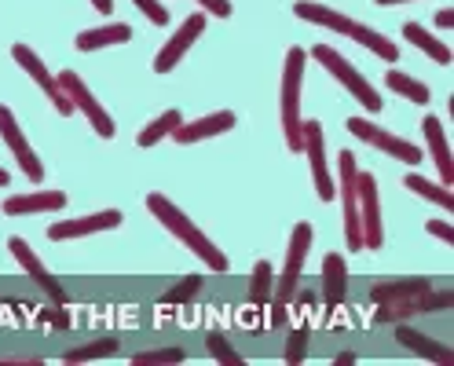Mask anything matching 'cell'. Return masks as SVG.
<instances>
[{
  "mask_svg": "<svg viewBox=\"0 0 454 366\" xmlns=\"http://www.w3.org/2000/svg\"><path fill=\"white\" fill-rule=\"evenodd\" d=\"M202 286H206V278L202 275H187V278H180V283L168 290L165 297H161V304L165 308H180V304H191L198 293H202Z\"/></svg>",
  "mask_w": 454,
  "mask_h": 366,
  "instance_id": "31",
  "label": "cell"
},
{
  "mask_svg": "<svg viewBox=\"0 0 454 366\" xmlns=\"http://www.w3.org/2000/svg\"><path fill=\"white\" fill-rule=\"evenodd\" d=\"M294 15L304 19V22L326 26V30H333V34H348V26H352V19H348L345 12H333V8H326V4H316V0H297Z\"/></svg>",
  "mask_w": 454,
  "mask_h": 366,
  "instance_id": "23",
  "label": "cell"
},
{
  "mask_svg": "<svg viewBox=\"0 0 454 366\" xmlns=\"http://www.w3.org/2000/svg\"><path fill=\"white\" fill-rule=\"evenodd\" d=\"M12 183V176H8V168H0V187H8Z\"/></svg>",
  "mask_w": 454,
  "mask_h": 366,
  "instance_id": "43",
  "label": "cell"
},
{
  "mask_svg": "<svg viewBox=\"0 0 454 366\" xmlns=\"http://www.w3.org/2000/svg\"><path fill=\"white\" fill-rule=\"evenodd\" d=\"M337 168H340V209H345V242H348V253H359L363 249V228H359V165H356V154L352 151H340L337 154Z\"/></svg>",
  "mask_w": 454,
  "mask_h": 366,
  "instance_id": "6",
  "label": "cell"
},
{
  "mask_svg": "<svg viewBox=\"0 0 454 366\" xmlns=\"http://www.w3.org/2000/svg\"><path fill=\"white\" fill-rule=\"evenodd\" d=\"M359 228H363V249L378 253L385 245V223H381V199H378V180L371 173H359Z\"/></svg>",
  "mask_w": 454,
  "mask_h": 366,
  "instance_id": "12",
  "label": "cell"
},
{
  "mask_svg": "<svg viewBox=\"0 0 454 366\" xmlns=\"http://www.w3.org/2000/svg\"><path fill=\"white\" fill-rule=\"evenodd\" d=\"M304 355H308V326L301 323L297 330H290V341H286V355H282V359H286L290 366H301V362H304Z\"/></svg>",
  "mask_w": 454,
  "mask_h": 366,
  "instance_id": "34",
  "label": "cell"
},
{
  "mask_svg": "<svg viewBox=\"0 0 454 366\" xmlns=\"http://www.w3.org/2000/svg\"><path fill=\"white\" fill-rule=\"evenodd\" d=\"M385 89L395 92V96H403V99H411V103H421V106L433 99L429 84L411 77V74H403V70H385Z\"/></svg>",
  "mask_w": 454,
  "mask_h": 366,
  "instance_id": "27",
  "label": "cell"
},
{
  "mask_svg": "<svg viewBox=\"0 0 454 366\" xmlns=\"http://www.w3.org/2000/svg\"><path fill=\"white\" fill-rule=\"evenodd\" d=\"M348 132L359 139V144H366V147H378L381 154H388V158H395V161H403V165H421V147L418 144H411V139H403V136H395V132H385L381 125H374V121H366V118H348Z\"/></svg>",
  "mask_w": 454,
  "mask_h": 366,
  "instance_id": "7",
  "label": "cell"
},
{
  "mask_svg": "<svg viewBox=\"0 0 454 366\" xmlns=\"http://www.w3.org/2000/svg\"><path fill=\"white\" fill-rule=\"evenodd\" d=\"M319 293H323V304L330 308V312L345 304V297H348V268H345V257H340V253H326L323 257Z\"/></svg>",
  "mask_w": 454,
  "mask_h": 366,
  "instance_id": "18",
  "label": "cell"
},
{
  "mask_svg": "<svg viewBox=\"0 0 454 366\" xmlns=\"http://www.w3.org/2000/svg\"><path fill=\"white\" fill-rule=\"evenodd\" d=\"M345 37H352V41H356V44H363L366 51H374L378 59H388V63L400 59V48H395V41H388L385 34H378L374 26H366V22H352Z\"/></svg>",
  "mask_w": 454,
  "mask_h": 366,
  "instance_id": "25",
  "label": "cell"
},
{
  "mask_svg": "<svg viewBox=\"0 0 454 366\" xmlns=\"http://www.w3.org/2000/svg\"><path fill=\"white\" fill-rule=\"evenodd\" d=\"M311 238H316V228L308 220H301L294 235H290V249H286V264H282L278 278H275V290H271V315H268V326L271 330H282L286 326V315H290V304L297 300V290H301V275H304V261H308V249H311Z\"/></svg>",
  "mask_w": 454,
  "mask_h": 366,
  "instance_id": "2",
  "label": "cell"
},
{
  "mask_svg": "<svg viewBox=\"0 0 454 366\" xmlns=\"http://www.w3.org/2000/svg\"><path fill=\"white\" fill-rule=\"evenodd\" d=\"M132 366H180L187 362V352L184 348H158V352H136L129 359Z\"/></svg>",
  "mask_w": 454,
  "mask_h": 366,
  "instance_id": "33",
  "label": "cell"
},
{
  "mask_svg": "<svg viewBox=\"0 0 454 366\" xmlns=\"http://www.w3.org/2000/svg\"><path fill=\"white\" fill-rule=\"evenodd\" d=\"M206 348H209V355H213L220 366H246V355H242V352H235V345L227 341V337H223L220 330H213V333L206 337Z\"/></svg>",
  "mask_w": 454,
  "mask_h": 366,
  "instance_id": "32",
  "label": "cell"
},
{
  "mask_svg": "<svg viewBox=\"0 0 454 366\" xmlns=\"http://www.w3.org/2000/svg\"><path fill=\"white\" fill-rule=\"evenodd\" d=\"M67 206H70L67 191H34V194H12L0 209H4V216H30V213H55Z\"/></svg>",
  "mask_w": 454,
  "mask_h": 366,
  "instance_id": "19",
  "label": "cell"
},
{
  "mask_svg": "<svg viewBox=\"0 0 454 366\" xmlns=\"http://www.w3.org/2000/svg\"><path fill=\"white\" fill-rule=\"evenodd\" d=\"M12 59H15V63H19L26 74H30V77H34V84H37V89L48 96V103H51L55 110H59L63 118L77 114L74 103H70V96L59 89V81H55V74L44 66V59H41V55H37L30 44H12Z\"/></svg>",
  "mask_w": 454,
  "mask_h": 366,
  "instance_id": "10",
  "label": "cell"
},
{
  "mask_svg": "<svg viewBox=\"0 0 454 366\" xmlns=\"http://www.w3.org/2000/svg\"><path fill=\"white\" fill-rule=\"evenodd\" d=\"M304 66H308V51L294 44L286 51V66H282V139L286 151L301 154L304 151V118H301V84H304Z\"/></svg>",
  "mask_w": 454,
  "mask_h": 366,
  "instance_id": "3",
  "label": "cell"
},
{
  "mask_svg": "<svg viewBox=\"0 0 454 366\" xmlns=\"http://www.w3.org/2000/svg\"><path fill=\"white\" fill-rule=\"evenodd\" d=\"M235 121H239L235 110H213V114L198 118V121H180L176 132L168 136V139H173V144H180V147H191V144H202V139H213V136L231 132Z\"/></svg>",
  "mask_w": 454,
  "mask_h": 366,
  "instance_id": "16",
  "label": "cell"
},
{
  "mask_svg": "<svg viewBox=\"0 0 454 366\" xmlns=\"http://www.w3.org/2000/svg\"><path fill=\"white\" fill-rule=\"evenodd\" d=\"M308 55H311V59H319V66H323L333 81L345 84L348 96L359 99V106L366 110V114H381V106H385V103H381V92L371 89V81H366V77H363V74L345 59V55L337 51V48H330V44H316Z\"/></svg>",
  "mask_w": 454,
  "mask_h": 366,
  "instance_id": "4",
  "label": "cell"
},
{
  "mask_svg": "<svg viewBox=\"0 0 454 366\" xmlns=\"http://www.w3.org/2000/svg\"><path fill=\"white\" fill-rule=\"evenodd\" d=\"M421 128H425V139H429V154H433V161H436L440 183L450 187V183H454V158H450V144H447L443 121H440V118H425Z\"/></svg>",
  "mask_w": 454,
  "mask_h": 366,
  "instance_id": "20",
  "label": "cell"
},
{
  "mask_svg": "<svg viewBox=\"0 0 454 366\" xmlns=\"http://www.w3.org/2000/svg\"><path fill=\"white\" fill-rule=\"evenodd\" d=\"M55 81H59V89L70 96L74 110H81V114L89 118V125H92V132H96L99 139H114V136H118V125H114V118L106 114V106L92 96V89L84 84V77H81L77 70H63V74H55Z\"/></svg>",
  "mask_w": 454,
  "mask_h": 366,
  "instance_id": "5",
  "label": "cell"
},
{
  "mask_svg": "<svg viewBox=\"0 0 454 366\" xmlns=\"http://www.w3.org/2000/svg\"><path fill=\"white\" fill-rule=\"evenodd\" d=\"M425 231H429L433 238H440V242H447V245H454V223L450 220H429Z\"/></svg>",
  "mask_w": 454,
  "mask_h": 366,
  "instance_id": "36",
  "label": "cell"
},
{
  "mask_svg": "<svg viewBox=\"0 0 454 366\" xmlns=\"http://www.w3.org/2000/svg\"><path fill=\"white\" fill-rule=\"evenodd\" d=\"M194 4L213 19H231V0H194Z\"/></svg>",
  "mask_w": 454,
  "mask_h": 366,
  "instance_id": "37",
  "label": "cell"
},
{
  "mask_svg": "<svg viewBox=\"0 0 454 366\" xmlns=\"http://www.w3.org/2000/svg\"><path fill=\"white\" fill-rule=\"evenodd\" d=\"M403 187H407V191H414L418 199H425L429 206H443V209H447V216L454 213V191H450V187H443V183H433V180L418 176V168L403 176Z\"/></svg>",
  "mask_w": 454,
  "mask_h": 366,
  "instance_id": "26",
  "label": "cell"
},
{
  "mask_svg": "<svg viewBox=\"0 0 454 366\" xmlns=\"http://www.w3.org/2000/svg\"><path fill=\"white\" fill-rule=\"evenodd\" d=\"M147 213L161 223V228L168 231V235H173L176 242H184L191 253H194V257L198 261H202L206 268H213L216 275H223L227 271V253L202 231V228H198V223L180 209V206H173V202H168L165 199V194H158V191H151L147 194Z\"/></svg>",
  "mask_w": 454,
  "mask_h": 366,
  "instance_id": "1",
  "label": "cell"
},
{
  "mask_svg": "<svg viewBox=\"0 0 454 366\" xmlns=\"http://www.w3.org/2000/svg\"><path fill=\"white\" fill-rule=\"evenodd\" d=\"M454 308V293L443 290H425V293H414V297H400V300H385L378 304V312H374V323H407L414 315H433V312H450Z\"/></svg>",
  "mask_w": 454,
  "mask_h": 366,
  "instance_id": "8",
  "label": "cell"
},
{
  "mask_svg": "<svg viewBox=\"0 0 454 366\" xmlns=\"http://www.w3.org/2000/svg\"><path fill=\"white\" fill-rule=\"evenodd\" d=\"M180 121H184V114H180V110H165L161 118H154V121H151L144 132L136 136V144L144 147V151H151V147H158V144H161V139H168V136H173Z\"/></svg>",
  "mask_w": 454,
  "mask_h": 366,
  "instance_id": "29",
  "label": "cell"
},
{
  "mask_svg": "<svg viewBox=\"0 0 454 366\" xmlns=\"http://www.w3.org/2000/svg\"><path fill=\"white\" fill-rule=\"evenodd\" d=\"M121 345H118V337H99V341H92V345H81V348H70V352H63V362L67 366H77V362H96V359H110L114 352H118Z\"/></svg>",
  "mask_w": 454,
  "mask_h": 366,
  "instance_id": "30",
  "label": "cell"
},
{
  "mask_svg": "<svg viewBox=\"0 0 454 366\" xmlns=\"http://www.w3.org/2000/svg\"><path fill=\"white\" fill-rule=\"evenodd\" d=\"M0 366H44V359L41 355H4Z\"/></svg>",
  "mask_w": 454,
  "mask_h": 366,
  "instance_id": "39",
  "label": "cell"
},
{
  "mask_svg": "<svg viewBox=\"0 0 454 366\" xmlns=\"http://www.w3.org/2000/svg\"><path fill=\"white\" fill-rule=\"evenodd\" d=\"M378 4H385V8H388V4H407V0H378Z\"/></svg>",
  "mask_w": 454,
  "mask_h": 366,
  "instance_id": "44",
  "label": "cell"
},
{
  "mask_svg": "<svg viewBox=\"0 0 454 366\" xmlns=\"http://www.w3.org/2000/svg\"><path fill=\"white\" fill-rule=\"evenodd\" d=\"M0 139H4V147L12 151L15 165L22 168V176H30L34 183L44 180V161H41L37 151L30 147V139H26V132L19 128V118L12 114L8 103H0Z\"/></svg>",
  "mask_w": 454,
  "mask_h": 366,
  "instance_id": "11",
  "label": "cell"
},
{
  "mask_svg": "<svg viewBox=\"0 0 454 366\" xmlns=\"http://www.w3.org/2000/svg\"><path fill=\"white\" fill-rule=\"evenodd\" d=\"M41 319H44L51 330H67V326H70V315H67V308H63V304L44 308V312H41Z\"/></svg>",
  "mask_w": 454,
  "mask_h": 366,
  "instance_id": "38",
  "label": "cell"
},
{
  "mask_svg": "<svg viewBox=\"0 0 454 366\" xmlns=\"http://www.w3.org/2000/svg\"><path fill=\"white\" fill-rule=\"evenodd\" d=\"M8 253L15 257V264H22V271L30 275L34 283L48 293V300H51V304H63V308H67V290L59 286V278H55V275L44 268V261H41L37 253L30 249V242L19 238V235H12V238H8Z\"/></svg>",
  "mask_w": 454,
  "mask_h": 366,
  "instance_id": "15",
  "label": "cell"
},
{
  "mask_svg": "<svg viewBox=\"0 0 454 366\" xmlns=\"http://www.w3.org/2000/svg\"><path fill=\"white\" fill-rule=\"evenodd\" d=\"M433 290V283L425 275H407V278H385V283H374L371 286V300L374 304H385V300H400V297H414V293H425Z\"/></svg>",
  "mask_w": 454,
  "mask_h": 366,
  "instance_id": "22",
  "label": "cell"
},
{
  "mask_svg": "<svg viewBox=\"0 0 454 366\" xmlns=\"http://www.w3.org/2000/svg\"><path fill=\"white\" fill-rule=\"evenodd\" d=\"M403 41H407V44H414L418 51H425V55H429L433 63H440V66H450V63H454L450 44H443V41H440V37H433L429 30H421L418 22H407V26H403Z\"/></svg>",
  "mask_w": 454,
  "mask_h": 366,
  "instance_id": "24",
  "label": "cell"
},
{
  "mask_svg": "<svg viewBox=\"0 0 454 366\" xmlns=\"http://www.w3.org/2000/svg\"><path fill=\"white\" fill-rule=\"evenodd\" d=\"M206 22H209V19H206V12H194V15H187L180 30H176L173 37H168V41L161 44V51H158L154 59H151L154 74H173V70L180 66L184 55L194 48V41L206 34Z\"/></svg>",
  "mask_w": 454,
  "mask_h": 366,
  "instance_id": "13",
  "label": "cell"
},
{
  "mask_svg": "<svg viewBox=\"0 0 454 366\" xmlns=\"http://www.w3.org/2000/svg\"><path fill=\"white\" fill-rule=\"evenodd\" d=\"M132 4H136L139 12H144L154 26H168V8L161 4V0H132Z\"/></svg>",
  "mask_w": 454,
  "mask_h": 366,
  "instance_id": "35",
  "label": "cell"
},
{
  "mask_svg": "<svg viewBox=\"0 0 454 366\" xmlns=\"http://www.w3.org/2000/svg\"><path fill=\"white\" fill-rule=\"evenodd\" d=\"M271 290H275L271 261H257V268H253V278H249V304H253V312H264L268 300H271Z\"/></svg>",
  "mask_w": 454,
  "mask_h": 366,
  "instance_id": "28",
  "label": "cell"
},
{
  "mask_svg": "<svg viewBox=\"0 0 454 366\" xmlns=\"http://www.w3.org/2000/svg\"><path fill=\"white\" fill-rule=\"evenodd\" d=\"M92 8H96L99 15H110V12H114V0H92Z\"/></svg>",
  "mask_w": 454,
  "mask_h": 366,
  "instance_id": "42",
  "label": "cell"
},
{
  "mask_svg": "<svg viewBox=\"0 0 454 366\" xmlns=\"http://www.w3.org/2000/svg\"><path fill=\"white\" fill-rule=\"evenodd\" d=\"M132 41V26L129 22H106L96 30H81L77 34V51H103V48H118Z\"/></svg>",
  "mask_w": 454,
  "mask_h": 366,
  "instance_id": "21",
  "label": "cell"
},
{
  "mask_svg": "<svg viewBox=\"0 0 454 366\" xmlns=\"http://www.w3.org/2000/svg\"><path fill=\"white\" fill-rule=\"evenodd\" d=\"M301 132H304V151H301V154H308L311 180H316L319 202H333V199H337V183H333V176H330V158H326V136H323V125H319V121H311V118H304Z\"/></svg>",
  "mask_w": 454,
  "mask_h": 366,
  "instance_id": "9",
  "label": "cell"
},
{
  "mask_svg": "<svg viewBox=\"0 0 454 366\" xmlns=\"http://www.w3.org/2000/svg\"><path fill=\"white\" fill-rule=\"evenodd\" d=\"M395 341H400L407 352H414L418 359H425V362H436V366H450L454 362V348L450 345L436 341V337L421 333L414 326H395Z\"/></svg>",
  "mask_w": 454,
  "mask_h": 366,
  "instance_id": "17",
  "label": "cell"
},
{
  "mask_svg": "<svg viewBox=\"0 0 454 366\" xmlns=\"http://www.w3.org/2000/svg\"><path fill=\"white\" fill-rule=\"evenodd\" d=\"M436 26H440V30H450V26H454V12L450 8H440L436 12Z\"/></svg>",
  "mask_w": 454,
  "mask_h": 366,
  "instance_id": "40",
  "label": "cell"
},
{
  "mask_svg": "<svg viewBox=\"0 0 454 366\" xmlns=\"http://www.w3.org/2000/svg\"><path fill=\"white\" fill-rule=\"evenodd\" d=\"M356 362V352H337L333 355V366H352Z\"/></svg>",
  "mask_w": 454,
  "mask_h": 366,
  "instance_id": "41",
  "label": "cell"
},
{
  "mask_svg": "<svg viewBox=\"0 0 454 366\" xmlns=\"http://www.w3.org/2000/svg\"><path fill=\"white\" fill-rule=\"evenodd\" d=\"M125 216L118 209H99L92 216H77V220H55L51 228L44 231L51 242H70V238H89V235H103V231H114L121 228Z\"/></svg>",
  "mask_w": 454,
  "mask_h": 366,
  "instance_id": "14",
  "label": "cell"
}]
</instances>
